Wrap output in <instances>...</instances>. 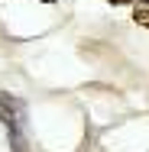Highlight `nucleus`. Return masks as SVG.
<instances>
[{"label": "nucleus", "instance_id": "1", "mask_svg": "<svg viewBox=\"0 0 149 152\" xmlns=\"http://www.w3.org/2000/svg\"><path fill=\"white\" fill-rule=\"evenodd\" d=\"M0 120L10 133L13 152H26V100L16 94L0 91Z\"/></svg>", "mask_w": 149, "mask_h": 152}, {"label": "nucleus", "instance_id": "2", "mask_svg": "<svg viewBox=\"0 0 149 152\" xmlns=\"http://www.w3.org/2000/svg\"><path fill=\"white\" fill-rule=\"evenodd\" d=\"M133 20H136L139 26H149V0H139V3L133 7Z\"/></svg>", "mask_w": 149, "mask_h": 152}, {"label": "nucleus", "instance_id": "3", "mask_svg": "<svg viewBox=\"0 0 149 152\" xmlns=\"http://www.w3.org/2000/svg\"><path fill=\"white\" fill-rule=\"evenodd\" d=\"M107 3H114V7H123V3H130V0H107Z\"/></svg>", "mask_w": 149, "mask_h": 152}, {"label": "nucleus", "instance_id": "4", "mask_svg": "<svg viewBox=\"0 0 149 152\" xmlns=\"http://www.w3.org/2000/svg\"><path fill=\"white\" fill-rule=\"evenodd\" d=\"M46 3H52V0H46Z\"/></svg>", "mask_w": 149, "mask_h": 152}]
</instances>
